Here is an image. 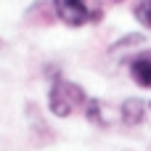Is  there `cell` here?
Returning <instances> with one entry per match:
<instances>
[{"mask_svg":"<svg viewBox=\"0 0 151 151\" xmlns=\"http://www.w3.org/2000/svg\"><path fill=\"white\" fill-rule=\"evenodd\" d=\"M88 104V96L82 90V85L69 82V80H56L48 90V109L56 117H69L72 111H77L80 106Z\"/></svg>","mask_w":151,"mask_h":151,"instance_id":"cell-1","label":"cell"},{"mask_svg":"<svg viewBox=\"0 0 151 151\" xmlns=\"http://www.w3.org/2000/svg\"><path fill=\"white\" fill-rule=\"evenodd\" d=\"M53 8L58 13V19L66 27H82L93 19V13L88 11L85 0H53Z\"/></svg>","mask_w":151,"mask_h":151,"instance_id":"cell-2","label":"cell"},{"mask_svg":"<svg viewBox=\"0 0 151 151\" xmlns=\"http://www.w3.org/2000/svg\"><path fill=\"white\" fill-rule=\"evenodd\" d=\"M130 77H133L135 85L151 88V50L138 53V56L130 61Z\"/></svg>","mask_w":151,"mask_h":151,"instance_id":"cell-3","label":"cell"},{"mask_svg":"<svg viewBox=\"0 0 151 151\" xmlns=\"http://www.w3.org/2000/svg\"><path fill=\"white\" fill-rule=\"evenodd\" d=\"M146 109H149V106H146L141 98H125L122 106H119V117H122L125 125L135 127V125H141V122L146 119Z\"/></svg>","mask_w":151,"mask_h":151,"instance_id":"cell-4","label":"cell"},{"mask_svg":"<svg viewBox=\"0 0 151 151\" xmlns=\"http://www.w3.org/2000/svg\"><path fill=\"white\" fill-rule=\"evenodd\" d=\"M85 114H88V119L93 122V125H106V117H104V104L98 101V98H88V104H85Z\"/></svg>","mask_w":151,"mask_h":151,"instance_id":"cell-5","label":"cell"},{"mask_svg":"<svg viewBox=\"0 0 151 151\" xmlns=\"http://www.w3.org/2000/svg\"><path fill=\"white\" fill-rule=\"evenodd\" d=\"M133 16L138 19V24L151 29V0H138L135 8H133Z\"/></svg>","mask_w":151,"mask_h":151,"instance_id":"cell-6","label":"cell"},{"mask_svg":"<svg viewBox=\"0 0 151 151\" xmlns=\"http://www.w3.org/2000/svg\"><path fill=\"white\" fill-rule=\"evenodd\" d=\"M143 40H146L143 35H127V37H122L119 42H114V45H111V50H119V48H127V45H141Z\"/></svg>","mask_w":151,"mask_h":151,"instance_id":"cell-7","label":"cell"},{"mask_svg":"<svg viewBox=\"0 0 151 151\" xmlns=\"http://www.w3.org/2000/svg\"><path fill=\"white\" fill-rule=\"evenodd\" d=\"M114 3H122V0H114Z\"/></svg>","mask_w":151,"mask_h":151,"instance_id":"cell-8","label":"cell"},{"mask_svg":"<svg viewBox=\"0 0 151 151\" xmlns=\"http://www.w3.org/2000/svg\"><path fill=\"white\" fill-rule=\"evenodd\" d=\"M149 109H151V104H149Z\"/></svg>","mask_w":151,"mask_h":151,"instance_id":"cell-9","label":"cell"}]
</instances>
